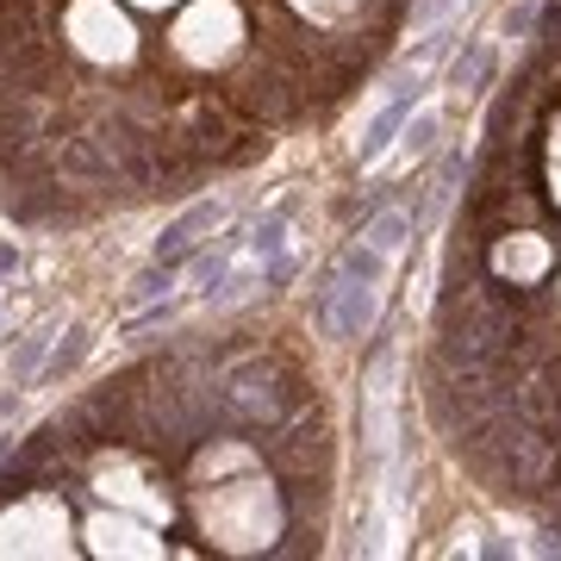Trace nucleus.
<instances>
[{
	"label": "nucleus",
	"mask_w": 561,
	"mask_h": 561,
	"mask_svg": "<svg viewBox=\"0 0 561 561\" xmlns=\"http://www.w3.org/2000/svg\"><path fill=\"white\" fill-rule=\"evenodd\" d=\"M294 219L300 201H275L268 213H256L250 225L225 231L219 243H206L201 256L187 262V300L194 306H238L250 294H268L294 275Z\"/></svg>",
	"instance_id": "f257e3e1"
},
{
	"label": "nucleus",
	"mask_w": 561,
	"mask_h": 561,
	"mask_svg": "<svg viewBox=\"0 0 561 561\" xmlns=\"http://www.w3.org/2000/svg\"><path fill=\"white\" fill-rule=\"evenodd\" d=\"M412 238H419V213H412V206H393V213L368 219L356 238L343 243V256L324 268L319 300H312V312H319L324 331H337V337H362V324L375 319V306H381L387 268L405 256V243H412Z\"/></svg>",
	"instance_id": "f03ea898"
},
{
	"label": "nucleus",
	"mask_w": 561,
	"mask_h": 561,
	"mask_svg": "<svg viewBox=\"0 0 561 561\" xmlns=\"http://www.w3.org/2000/svg\"><path fill=\"white\" fill-rule=\"evenodd\" d=\"M206 400H213V424H238V431H275V424L294 412V393L275 381L268 362H243V368H231Z\"/></svg>",
	"instance_id": "7ed1b4c3"
},
{
	"label": "nucleus",
	"mask_w": 561,
	"mask_h": 561,
	"mask_svg": "<svg viewBox=\"0 0 561 561\" xmlns=\"http://www.w3.org/2000/svg\"><path fill=\"white\" fill-rule=\"evenodd\" d=\"M219 225H225V201L187 206L181 219L162 225V238H157V250H150V262H157V268H175V275H187V262L213 243V231H219Z\"/></svg>",
	"instance_id": "20e7f679"
},
{
	"label": "nucleus",
	"mask_w": 561,
	"mask_h": 561,
	"mask_svg": "<svg viewBox=\"0 0 561 561\" xmlns=\"http://www.w3.org/2000/svg\"><path fill=\"white\" fill-rule=\"evenodd\" d=\"M486 62H493V44L474 38L468 44V57H456V69H449V88H474V81L486 76Z\"/></svg>",
	"instance_id": "39448f33"
},
{
	"label": "nucleus",
	"mask_w": 561,
	"mask_h": 561,
	"mask_svg": "<svg viewBox=\"0 0 561 561\" xmlns=\"http://www.w3.org/2000/svg\"><path fill=\"white\" fill-rule=\"evenodd\" d=\"M474 0H424L419 13H412V25H443V20H461Z\"/></svg>",
	"instance_id": "423d86ee"
}]
</instances>
